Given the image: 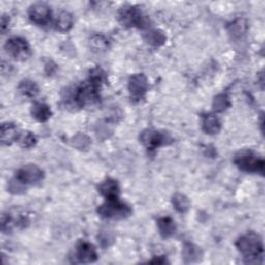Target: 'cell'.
<instances>
[{"instance_id":"1","label":"cell","mask_w":265,"mask_h":265,"mask_svg":"<svg viewBox=\"0 0 265 265\" xmlns=\"http://www.w3.org/2000/svg\"><path fill=\"white\" fill-rule=\"evenodd\" d=\"M101 84L88 79L87 81L78 86L73 93H69L68 98H72L73 104L78 107H86V106H92L100 101V89Z\"/></svg>"},{"instance_id":"5","label":"cell","mask_w":265,"mask_h":265,"mask_svg":"<svg viewBox=\"0 0 265 265\" xmlns=\"http://www.w3.org/2000/svg\"><path fill=\"white\" fill-rule=\"evenodd\" d=\"M234 164L241 170L249 173H263L264 161L252 151H242L234 157Z\"/></svg>"},{"instance_id":"15","label":"cell","mask_w":265,"mask_h":265,"mask_svg":"<svg viewBox=\"0 0 265 265\" xmlns=\"http://www.w3.org/2000/svg\"><path fill=\"white\" fill-rule=\"evenodd\" d=\"M222 127L220 119L214 114H207L203 117L202 128L208 135H216L220 132Z\"/></svg>"},{"instance_id":"11","label":"cell","mask_w":265,"mask_h":265,"mask_svg":"<svg viewBox=\"0 0 265 265\" xmlns=\"http://www.w3.org/2000/svg\"><path fill=\"white\" fill-rule=\"evenodd\" d=\"M76 257L81 263H93L97 259V253L93 245L87 242H81L77 246Z\"/></svg>"},{"instance_id":"24","label":"cell","mask_w":265,"mask_h":265,"mask_svg":"<svg viewBox=\"0 0 265 265\" xmlns=\"http://www.w3.org/2000/svg\"><path fill=\"white\" fill-rule=\"evenodd\" d=\"M231 106L230 98L226 94H219L213 102V108L216 112H224Z\"/></svg>"},{"instance_id":"16","label":"cell","mask_w":265,"mask_h":265,"mask_svg":"<svg viewBox=\"0 0 265 265\" xmlns=\"http://www.w3.org/2000/svg\"><path fill=\"white\" fill-rule=\"evenodd\" d=\"M31 114L38 121L46 122L52 116V111L47 104L37 102L32 105Z\"/></svg>"},{"instance_id":"25","label":"cell","mask_w":265,"mask_h":265,"mask_svg":"<svg viewBox=\"0 0 265 265\" xmlns=\"http://www.w3.org/2000/svg\"><path fill=\"white\" fill-rule=\"evenodd\" d=\"M8 190L10 193L15 194V195L24 194L26 191V184H24L23 182H21L19 179H17L15 177L14 179L10 180V182L8 184Z\"/></svg>"},{"instance_id":"29","label":"cell","mask_w":265,"mask_h":265,"mask_svg":"<svg viewBox=\"0 0 265 265\" xmlns=\"http://www.w3.org/2000/svg\"><path fill=\"white\" fill-rule=\"evenodd\" d=\"M9 23H10V19H9V17L6 16V15H4L3 18H2V31H3V34H5L6 30L8 29V27H9Z\"/></svg>"},{"instance_id":"6","label":"cell","mask_w":265,"mask_h":265,"mask_svg":"<svg viewBox=\"0 0 265 265\" xmlns=\"http://www.w3.org/2000/svg\"><path fill=\"white\" fill-rule=\"evenodd\" d=\"M5 49L8 54L16 60L25 61L31 55V48L28 42L21 37H14L7 41Z\"/></svg>"},{"instance_id":"14","label":"cell","mask_w":265,"mask_h":265,"mask_svg":"<svg viewBox=\"0 0 265 265\" xmlns=\"http://www.w3.org/2000/svg\"><path fill=\"white\" fill-rule=\"evenodd\" d=\"M203 257L202 250L194 244H185L182 249V259L184 263H197Z\"/></svg>"},{"instance_id":"3","label":"cell","mask_w":265,"mask_h":265,"mask_svg":"<svg viewBox=\"0 0 265 265\" xmlns=\"http://www.w3.org/2000/svg\"><path fill=\"white\" fill-rule=\"evenodd\" d=\"M98 215L107 220H123L131 215V208L124 202L116 199H108L97 208Z\"/></svg>"},{"instance_id":"27","label":"cell","mask_w":265,"mask_h":265,"mask_svg":"<svg viewBox=\"0 0 265 265\" xmlns=\"http://www.w3.org/2000/svg\"><path fill=\"white\" fill-rule=\"evenodd\" d=\"M73 144L75 147H77L78 149L83 150V149H87L90 145V140L86 135L83 134H78L73 138Z\"/></svg>"},{"instance_id":"18","label":"cell","mask_w":265,"mask_h":265,"mask_svg":"<svg viewBox=\"0 0 265 265\" xmlns=\"http://www.w3.org/2000/svg\"><path fill=\"white\" fill-rule=\"evenodd\" d=\"M157 228L160 231V234L165 237L169 238L174 235L176 231L175 222L170 217H164L157 220Z\"/></svg>"},{"instance_id":"8","label":"cell","mask_w":265,"mask_h":265,"mask_svg":"<svg viewBox=\"0 0 265 265\" xmlns=\"http://www.w3.org/2000/svg\"><path fill=\"white\" fill-rule=\"evenodd\" d=\"M128 92L134 101L142 100L148 90V81L144 74L132 75L128 80Z\"/></svg>"},{"instance_id":"2","label":"cell","mask_w":265,"mask_h":265,"mask_svg":"<svg viewBox=\"0 0 265 265\" xmlns=\"http://www.w3.org/2000/svg\"><path fill=\"white\" fill-rule=\"evenodd\" d=\"M235 245L237 250L242 253L248 262H256L263 254L262 240L255 232H248L241 236Z\"/></svg>"},{"instance_id":"22","label":"cell","mask_w":265,"mask_h":265,"mask_svg":"<svg viewBox=\"0 0 265 265\" xmlns=\"http://www.w3.org/2000/svg\"><path fill=\"white\" fill-rule=\"evenodd\" d=\"M247 31V22L244 19H238L229 26V34L233 38H242Z\"/></svg>"},{"instance_id":"26","label":"cell","mask_w":265,"mask_h":265,"mask_svg":"<svg viewBox=\"0 0 265 265\" xmlns=\"http://www.w3.org/2000/svg\"><path fill=\"white\" fill-rule=\"evenodd\" d=\"M20 144L23 148H31L37 144V137L30 131H26L20 137Z\"/></svg>"},{"instance_id":"30","label":"cell","mask_w":265,"mask_h":265,"mask_svg":"<svg viewBox=\"0 0 265 265\" xmlns=\"http://www.w3.org/2000/svg\"><path fill=\"white\" fill-rule=\"evenodd\" d=\"M166 262H167V260L164 257H158V258H155L150 261V263H158V264H165Z\"/></svg>"},{"instance_id":"21","label":"cell","mask_w":265,"mask_h":265,"mask_svg":"<svg viewBox=\"0 0 265 265\" xmlns=\"http://www.w3.org/2000/svg\"><path fill=\"white\" fill-rule=\"evenodd\" d=\"M172 204L179 214H185L187 211H189L191 207L190 200L188 199L187 196H184L182 194L174 195L172 198Z\"/></svg>"},{"instance_id":"9","label":"cell","mask_w":265,"mask_h":265,"mask_svg":"<svg viewBox=\"0 0 265 265\" xmlns=\"http://www.w3.org/2000/svg\"><path fill=\"white\" fill-rule=\"evenodd\" d=\"M16 178L26 185L37 184L44 179V171L37 165H26L17 171Z\"/></svg>"},{"instance_id":"7","label":"cell","mask_w":265,"mask_h":265,"mask_svg":"<svg viewBox=\"0 0 265 265\" xmlns=\"http://www.w3.org/2000/svg\"><path fill=\"white\" fill-rule=\"evenodd\" d=\"M141 142L150 150L155 149L163 145H167L172 142V138L169 134L164 131L155 130V129H146L140 136Z\"/></svg>"},{"instance_id":"12","label":"cell","mask_w":265,"mask_h":265,"mask_svg":"<svg viewBox=\"0 0 265 265\" xmlns=\"http://www.w3.org/2000/svg\"><path fill=\"white\" fill-rule=\"evenodd\" d=\"M98 192L106 199H116L119 195V185L116 180L107 178L98 185Z\"/></svg>"},{"instance_id":"4","label":"cell","mask_w":265,"mask_h":265,"mask_svg":"<svg viewBox=\"0 0 265 265\" xmlns=\"http://www.w3.org/2000/svg\"><path fill=\"white\" fill-rule=\"evenodd\" d=\"M119 22L125 27L148 28L150 20L138 8L125 6L118 12Z\"/></svg>"},{"instance_id":"28","label":"cell","mask_w":265,"mask_h":265,"mask_svg":"<svg viewBox=\"0 0 265 265\" xmlns=\"http://www.w3.org/2000/svg\"><path fill=\"white\" fill-rule=\"evenodd\" d=\"M56 70H57L56 64H54L52 61H49V62L46 64V72H47V74H48L49 76L52 75L53 73H55Z\"/></svg>"},{"instance_id":"10","label":"cell","mask_w":265,"mask_h":265,"mask_svg":"<svg viewBox=\"0 0 265 265\" xmlns=\"http://www.w3.org/2000/svg\"><path fill=\"white\" fill-rule=\"evenodd\" d=\"M51 15L50 7L44 3H37L28 10V16L31 22L40 26L47 25L51 20Z\"/></svg>"},{"instance_id":"23","label":"cell","mask_w":265,"mask_h":265,"mask_svg":"<svg viewBox=\"0 0 265 265\" xmlns=\"http://www.w3.org/2000/svg\"><path fill=\"white\" fill-rule=\"evenodd\" d=\"M89 44L91 49L95 52H104L109 46L108 40L102 35H93L89 40Z\"/></svg>"},{"instance_id":"17","label":"cell","mask_w":265,"mask_h":265,"mask_svg":"<svg viewBox=\"0 0 265 265\" xmlns=\"http://www.w3.org/2000/svg\"><path fill=\"white\" fill-rule=\"evenodd\" d=\"M74 24L73 15L67 11L59 13L55 20V28L59 32H68L72 29Z\"/></svg>"},{"instance_id":"13","label":"cell","mask_w":265,"mask_h":265,"mask_svg":"<svg viewBox=\"0 0 265 265\" xmlns=\"http://www.w3.org/2000/svg\"><path fill=\"white\" fill-rule=\"evenodd\" d=\"M0 134H2V142L5 145H11L21 137L18 127L11 122H6L2 125Z\"/></svg>"},{"instance_id":"19","label":"cell","mask_w":265,"mask_h":265,"mask_svg":"<svg viewBox=\"0 0 265 265\" xmlns=\"http://www.w3.org/2000/svg\"><path fill=\"white\" fill-rule=\"evenodd\" d=\"M144 40L150 46L161 47V46H163L165 44L167 38H166L165 34L162 30L152 29V30H149L148 32L145 34Z\"/></svg>"},{"instance_id":"20","label":"cell","mask_w":265,"mask_h":265,"mask_svg":"<svg viewBox=\"0 0 265 265\" xmlns=\"http://www.w3.org/2000/svg\"><path fill=\"white\" fill-rule=\"evenodd\" d=\"M18 88L24 96L30 97V98L36 97L39 94V90H40L37 83L31 80H28V79L21 81Z\"/></svg>"}]
</instances>
